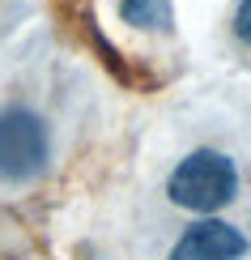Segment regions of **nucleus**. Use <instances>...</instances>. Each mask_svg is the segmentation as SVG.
Returning <instances> with one entry per match:
<instances>
[{"label":"nucleus","mask_w":251,"mask_h":260,"mask_svg":"<svg viewBox=\"0 0 251 260\" xmlns=\"http://www.w3.org/2000/svg\"><path fill=\"white\" fill-rule=\"evenodd\" d=\"M234 35H238V43L251 47V0H238V9H234Z\"/></svg>","instance_id":"nucleus-5"},{"label":"nucleus","mask_w":251,"mask_h":260,"mask_svg":"<svg viewBox=\"0 0 251 260\" xmlns=\"http://www.w3.org/2000/svg\"><path fill=\"white\" fill-rule=\"evenodd\" d=\"M247 256V235L234 222L222 218H200L179 235L170 247V260H243Z\"/></svg>","instance_id":"nucleus-3"},{"label":"nucleus","mask_w":251,"mask_h":260,"mask_svg":"<svg viewBox=\"0 0 251 260\" xmlns=\"http://www.w3.org/2000/svg\"><path fill=\"white\" fill-rule=\"evenodd\" d=\"M119 17L136 30H170V0H119Z\"/></svg>","instance_id":"nucleus-4"},{"label":"nucleus","mask_w":251,"mask_h":260,"mask_svg":"<svg viewBox=\"0 0 251 260\" xmlns=\"http://www.w3.org/2000/svg\"><path fill=\"white\" fill-rule=\"evenodd\" d=\"M166 197L188 213H209L226 209L238 197V167L222 149H192L188 158H179V167L166 179Z\"/></svg>","instance_id":"nucleus-1"},{"label":"nucleus","mask_w":251,"mask_h":260,"mask_svg":"<svg viewBox=\"0 0 251 260\" xmlns=\"http://www.w3.org/2000/svg\"><path fill=\"white\" fill-rule=\"evenodd\" d=\"M47 158H51V133L43 115L30 107H5L0 111V179L30 183L47 171Z\"/></svg>","instance_id":"nucleus-2"}]
</instances>
